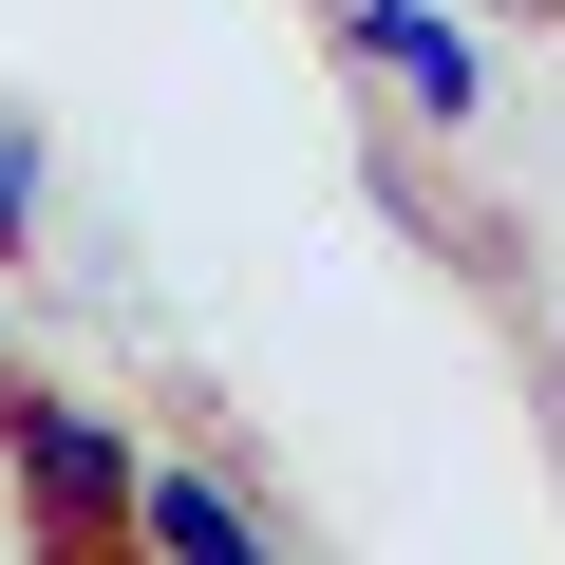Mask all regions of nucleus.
Returning a JSON list of instances; mask_svg holds the SVG:
<instances>
[{
    "mask_svg": "<svg viewBox=\"0 0 565 565\" xmlns=\"http://www.w3.org/2000/svg\"><path fill=\"white\" fill-rule=\"evenodd\" d=\"M0 452H20V509H39V546H95V527H132V434L114 415H76V396H0Z\"/></svg>",
    "mask_w": 565,
    "mask_h": 565,
    "instance_id": "1",
    "label": "nucleus"
},
{
    "mask_svg": "<svg viewBox=\"0 0 565 565\" xmlns=\"http://www.w3.org/2000/svg\"><path fill=\"white\" fill-rule=\"evenodd\" d=\"M359 57H377V76H396V95L434 114V132H452V114H490L471 39H452V20H415V0H359Z\"/></svg>",
    "mask_w": 565,
    "mask_h": 565,
    "instance_id": "2",
    "label": "nucleus"
},
{
    "mask_svg": "<svg viewBox=\"0 0 565 565\" xmlns=\"http://www.w3.org/2000/svg\"><path fill=\"white\" fill-rule=\"evenodd\" d=\"M132 527H151V546H189V565H264V527H245L207 471H151V490H132Z\"/></svg>",
    "mask_w": 565,
    "mask_h": 565,
    "instance_id": "3",
    "label": "nucleus"
},
{
    "mask_svg": "<svg viewBox=\"0 0 565 565\" xmlns=\"http://www.w3.org/2000/svg\"><path fill=\"white\" fill-rule=\"evenodd\" d=\"M20 207H39V151H20V132H0V245H20Z\"/></svg>",
    "mask_w": 565,
    "mask_h": 565,
    "instance_id": "4",
    "label": "nucleus"
}]
</instances>
